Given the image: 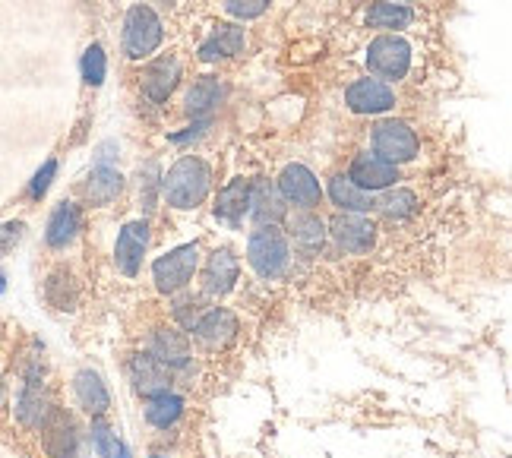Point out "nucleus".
<instances>
[{
	"mask_svg": "<svg viewBox=\"0 0 512 458\" xmlns=\"http://www.w3.org/2000/svg\"><path fill=\"white\" fill-rule=\"evenodd\" d=\"M373 152L389 165H405L418 155V136L402 121H383L373 130Z\"/></svg>",
	"mask_w": 512,
	"mask_h": 458,
	"instance_id": "obj_8",
	"label": "nucleus"
},
{
	"mask_svg": "<svg viewBox=\"0 0 512 458\" xmlns=\"http://www.w3.org/2000/svg\"><path fill=\"white\" fill-rule=\"evenodd\" d=\"M348 181L358 184L367 193H377V190H386V187L396 184L399 181V171H396V165H389L386 158H380L377 152H373V155L364 152V155H358L351 162Z\"/></svg>",
	"mask_w": 512,
	"mask_h": 458,
	"instance_id": "obj_14",
	"label": "nucleus"
},
{
	"mask_svg": "<svg viewBox=\"0 0 512 458\" xmlns=\"http://www.w3.org/2000/svg\"><path fill=\"white\" fill-rule=\"evenodd\" d=\"M326 228L345 253H370L377 247V225L361 212H339Z\"/></svg>",
	"mask_w": 512,
	"mask_h": 458,
	"instance_id": "obj_7",
	"label": "nucleus"
},
{
	"mask_svg": "<svg viewBox=\"0 0 512 458\" xmlns=\"http://www.w3.org/2000/svg\"><path fill=\"white\" fill-rule=\"evenodd\" d=\"M83 79L86 86H102L105 83V73H108V61H105V48L102 45H89L83 61H80Z\"/></svg>",
	"mask_w": 512,
	"mask_h": 458,
	"instance_id": "obj_33",
	"label": "nucleus"
},
{
	"mask_svg": "<svg viewBox=\"0 0 512 458\" xmlns=\"http://www.w3.org/2000/svg\"><path fill=\"white\" fill-rule=\"evenodd\" d=\"M225 95H228V89L219 83V79H215V76H203L200 83H193V89L187 92L184 108H187L190 117H200V121H206V117L225 102Z\"/></svg>",
	"mask_w": 512,
	"mask_h": 458,
	"instance_id": "obj_25",
	"label": "nucleus"
},
{
	"mask_svg": "<svg viewBox=\"0 0 512 458\" xmlns=\"http://www.w3.org/2000/svg\"><path fill=\"white\" fill-rule=\"evenodd\" d=\"M4 291H7V275L0 272V294H4Z\"/></svg>",
	"mask_w": 512,
	"mask_h": 458,
	"instance_id": "obj_40",
	"label": "nucleus"
},
{
	"mask_svg": "<svg viewBox=\"0 0 512 458\" xmlns=\"http://www.w3.org/2000/svg\"><path fill=\"white\" fill-rule=\"evenodd\" d=\"M54 174H57V158H48V162L35 171L32 184H29V196H32V199H42V196L48 193L51 181H54Z\"/></svg>",
	"mask_w": 512,
	"mask_h": 458,
	"instance_id": "obj_36",
	"label": "nucleus"
},
{
	"mask_svg": "<svg viewBox=\"0 0 512 458\" xmlns=\"http://www.w3.org/2000/svg\"><path fill=\"white\" fill-rule=\"evenodd\" d=\"M23 231H26L23 222H7V225H0V256H7L19 241H23Z\"/></svg>",
	"mask_w": 512,
	"mask_h": 458,
	"instance_id": "obj_38",
	"label": "nucleus"
},
{
	"mask_svg": "<svg viewBox=\"0 0 512 458\" xmlns=\"http://www.w3.org/2000/svg\"><path fill=\"white\" fill-rule=\"evenodd\" d=\"M184 414V398L174 395V392H162V395H152L146 398V421L159 430H168L181 421Z\"/></svg>",
	"mask_w": 512,
	"mask_h": 458,
	"instance_id": "obj_28",
	"label": "nucleus"
},
{
	"mask_svg": "<svg viewBox=\"0 0 512 458\" xmlns=\"http://www.w3.org/2000/svg\"><path fill=\"white\" fill-rule=\"evenodd\" d=\"M54 411H57V405H54V398L45 386L42 364H35L26 373L23 392H19V398H16V417H19V424L29 427V430H45V424L54 417Z\"/></svg>",
	"mask_w": 512,
	"mask_h": 458,
	"instance_id": "obj_4",
	"label": "nucleus"
},
{
	"mask_svg": "<svg viewBox=\"0 0 512 458\" xmlns=\"http://www.w3.org/2000/svg\"><path fill=\"white\" fill-rule=\"evenodd\" d=\"M279 193L285 203H294V206H301V209H313V206H320V199H323V190H320V181H317V174H313L307 165H285L282 177H279Z\"/></svg>",
	"mask_w": 512,
	"mask_h": 458,
	"instance_id": "obj_11",
	"label": "nucleus"
},
{
	"mask_svg": "<svg viewBox=\"0 0 512 458\" xmlns=\"http://www.w3.org/2000/svg\"><path fill=\"white\" fill-rule=\"evenodd\" d=\"M373 206H380V212L389 218H408L418 209V196L411 190H389L380 203H373Z\"/></svg>",
	"mask_w": 512,
	"mask_h": 458,
	"instance_id": "obj_32",
	"label": "nucleus"
},
{
	"mask_svg": "<svg viewBox=\"0 0 512 458\" xmlns=\"http://www.w3.org/2000/svg\"><path fill=\"white\" fill-rule=\"evenodd\" d=\"M247 212L253 215L256 225H275V222H282V218L288 215L279 187H272L269 181H253L250 184V209Z\"/></svg>",
	"mask_w": 512,
	"mask_h": 458,
	"instance_id": "obj_20",
	"label": "nucleus"
},
{
	"mask_svg": "<svg viewBox=\"0 0 512 458\" xmlns=\"http://www.w3.org/2000/svg\"><path fill=\"white\" fill-rule=\"evenodd\" d=\"M190 332H193L196 342H200V348L225 351L234 338H238V316L225 307H212L200 316V323H196Z\"/></svg>",
	"mask_w": 512,
	"mask_h": 458,
	"instance_id": "obj_9",
	"label": "nucleus"
},
{
	"mask_svg": "<svg viewBox=\"0 0 512 458\" xmlns=\"http://www.w3.org/2000/svg\"><path fill=\"white\" fill-rule=\"evenodd\" d=\"M152 458H162V455H152Z\"/></svg>",
	"mask_w": 512,
	"mask_h": 458,
	"instance_id": "obj_41",
	"label": "nucleus"
},
{
	"mask_svg": "<svg viewBox=\"0 0 512 458\" xmlns=\"http://www.w3.org/2000/svg\"><path fill=\"white\" fill-rule=\"evenodd\" d=\"M291 241L304 256H317L326 244V222L313 212H298L291 218Z\"/></svg>",
	"mask_w": 512,
	"mask_h": 458,
	"instance_id": "obj_23",
	"label": "nucleus"
},
{
	"mask_svg": "<svg viewBox=\"0 0 512 458\" xmlns=\"http://www.w3.org/2000/svg\"><path fill=\"white\" fill-rule=\"evenodd\" d=\"M159 193H162V174L155 162H146L140 168V199H143V209L152 212L155 203H159Z\"/></svg>",
	"mask_w": 512,
	"mask_h": 458,
	"instance_id": "obj_34",
	"label": "nucleus"
},
{
	"mask_svg": "<svg viewBox=\"0 0 512 458\" xmlns=\"http://www.w3.org/2000/svg\"><path fill=\"white\" fill-rule=\"evenodd\" d=\"M80 228H83V215H80V209H76L73 203H61V206H57V209L51 212V218H48L45 241H48V247L61 250V247H67V244L76 241V234H80Z\"/></svg>",
	"mask_w": 512,
	"mask_h": 458,
	"instance_id": "obj_22",
	"label": "nucleus"
},
{
	"mask_svg": "<svg viewBox=\"0 0 512 458\" xmlns=\"http://www.w3.org/2000/svg\"><path fill=\"white\" fill-rule=\"evenodd\" d=\"M329 196H332V203H336L342 212H361L364 215L373 206V193L361 190L358 184H351L345 174L332 177V181H329Z\"/></svg>",
	"mask_w": 512,
	"mask_h": 458,
	"instance_id": "obj_27",
	"label": "nucleus"
},
{
	"mask_svg": "<svg viewBox=\"0 0 512 458\" xmlns=\"http://www.w3.org/2000/svg\"><path fill=\"white\" fill-rule=\"evenodd\" d=\"M149 354L159 361L165 370H184L190 367L193 354H190V338L177 329H159L149 342Z\"/></svg>",
	"mask_w": 512,
	"mask_h": 458,
	"instance_id": "obj_17",
	"label": "nucleus"
},
{
	"mask_svg": "<svg viewBox=\"0 0 512 458\" xmlns=\"http://www.w3.org/2000/svg\"><path fill=\"white\" fill-rule=\"evenodd\" d=\"M177 83H181V61L171 54L155 57V61L143 70V95L155 105L168 102V95L177 89Z\"/></svg>",
	"mask_w": 512,
	"mask_h": 458,
	"instance_id": "obj_15",
	"label": "nucleus"
},
{
	"mask_svg": "<svg viewBox=\"0 0 512 458\" xmlns=\"http://www.w3.org/2000/svg\"><path fill=\"white\" fill-rule=\"evenodd\" d=\"M345 102L354 114H386L396 105V92L383 79H358V83L348 86Z\"/></svg>",
	"mask_w": 512,
	"mask_h": 458,
	"instance_id": "obj_13",
	"label": "nucleus"
},
{
	"mask_svg": "<svg viewBox=\"0 0 512 458\" xmlns=\"http://www.w3.org/2000/svg\"><path fill=\"white\" fill-rule=\"evenodd\" d=\"M165 38V29H162V19L152 7L146 4H136L127 10V19H124V51L130 61H143L149 57L155 48L162 45Z\"/></svg>",
	"mask_w": 512,
	"mask_h": 458,
	"instance_id": "obj_3",
	"label": "nucleus"
},
{
	"mask_svg": "<svg viewBox=\"0 0 512 458\" xmlns=\"http://www.w3.org/2000/svg\"><path fill=\"white\" fill-rule=\"evenodd\" d=\"M114 152H121V146H117V143H102V146L95 149V165L111 168V162H114Z\"/></svg>",
	"mask_w": 512,
	"mask_h": 458,
	"instance_id": "obj_39",
	"label": "nucleus"
},
{
	"mask_svg": "<svg viewBox=\"0 0 512 458\" xmlns=\"http://www.w3.org/2000/svg\"><path fill=\"white\" fill-rule=\"evenodd\" d=\"M130 380L133 389L140 392L143 398L171 392V370H165L152 354H136L130 361Z\"/></svg>",
	"mask_w": 512,
	"mask_h": 458,
	"instance_id": "obj_19",
	"label": "nucleus"
},
{
	"mask_svg": "<svg viewBox=\"0 0 512 458\" xmlns=\"http://www.w3.org/2000/svg\"><path fill=\"white\" fill-rule=\"evenodd\" d=\"M367 67L377 79H402L411 67V48L399 35H380L367 48Z\"/></svg>",
	"mask_w": 512,
	"mask_h": 458,
	"instance_id": "obj_6",
	"label": "nucleus"
},
{
	"mask_svg": "<svg viewBox=\"0 0 512 458\" xmlns=\"http://www.w3.org/2000/svg\"><path fill=\"white\" fill-rule=\"evenodd\" d=\"M212 171L203 158L184 155L171 165V171L162 177V196L174 209H196L209 196Z\"/></svg>",
	"mask_w": 512,
	"mask_h": 458,
	"instance_id": "obj_1",
	"label": "nucleus"
},
{
	"mask_svg": "<svg viewBox=\"0 0 512 458\" xmlns=\"http://www.w3.org/2000/svg\"><path fill=\"white\" fill-rule=\"evenodd\" d=\"M247 263L250 269L260 275V278H279L288 272L291 263V247H288V237L275 228V225H260L250 234V244H247Z\"/></svg>",
	"mask_w": 512,
	"mask_h": 458,
	"instance_id": "obj_2",
	"label": "nucleus"
},
{
	"mask_svg": "<svg viewBox=\"0 0 512 458\" xmlns=\"http://www.w3.org/2000/svg\"><path fill=\"white\" fill-rule=\"evenodd\" d=\"M244 45H247V38L241 26H219L200 45V61L215 64V61H225V57H238Z\"/></svg>",
	"mask_w": 512,
	"mask_h": 458,
	"instance_id": "obj_24",
	"label": "nucleus"
},
{
	"mask_svg": "<svg viewBox=\"0 0 512 458\" xmlns=\"http://www.w3.org/2000/svg\"><path fill=\"white\" fill-rule=\"evenodd\" d=\"M415 13L402 4H373L367 10V26L370 29H405Z\"/></svg>",
	"mask_w": 512,
	"mask_h": 458,
	"instance_id": "obj_31",
	"label": "nucleus"
},
{
	"mask_svg": "<svg viewBox=\"0 0 512 458\" xmlns=\"http://www.w3.org/2000/svg\"><path fill=\"white\" fill-rule=\"evenodd\" d=\"M184 307H174V320L181 323L184 329H193L196 323H200V316L206 313L203 301H193V297H187V301H181Z\"/></svg>",
	"mask_w": 512,
	"mask_h": 458,
	"instance_id": "obj_37",
	"label": "nucleus"
},
{
	"mask_svg": "<svg viewBox=\"0 0 512 458\" xmlns=\"http://www.w3.org/2000/svg\"><path fill=\"white\" fill-rule=\"evenodd\" d=\"M73 395H76V405L89 417H105L111 408V392L95 370H80L73 376Z\"/></svg>",
	"mask_w": 512,
	"mask_h": 458,
	"instance_id": "obj_18",
	"label": "nucleus"
},
{
	"mask_svg": "<svg viewBox=\"0 0 512 458\" xmlns=\"http://www.w3.org/2000/svg\"><path fill=\"white\" fill-rule=\"evenodd\" d=\"M238 275H241V260L234 256L228 247L215 250L209 256V263L203 269V291L212 297H225L228 291H234L238 285Z\"/></svg>",
	"mask_w": 512,
	"mask_h": 458,
	"instance_id": "obj_16",
	"label": "nucleus"
},
{
	"mask_svg": "<svg viewBox=\"0 0 512 458\" xmlns=\"http://www.w3.org/2000/svg\"><path fill=\"white\" fill-rule=\"evenodd\" d=\"M45 297L54 310H73L80 301V285L67 269H54L45 282Z\"/></svg>",
	"mask_w": 512,
	"mask_h": 458,
	"instance_id": "obj_29",
	"label": "nucleus"
},
{
	"mask_svg": "<svg viewBox=\"0 0 512 458\" xmlns=\"http://www.w3.org/2000/svg\"><path fill=\"white\" fill-rule=\"evenodd\" d=\"M89 440H92V449L98 458H130L127 446L117 440V433L105 424V417H92Z\"/></svg>",
	"mask_w": 512,
	"mask_h": 458,
	"instance_id": "obj_30",
	"label": "nucleus"
},
{
	"mask_svg": "<svg viewBox=\"0 0 512 458\" xmlns=\"http://www.w3.org/2000/svg\"><path fill=\"white\" fill-rule=\"evenodd\" d=\"M124 190V177L117 168H102V165H95L92 174H89V181H86V199L92 206H108L114 203L117 196H121Z\"/></svg>",
	"mask_w": 512,
	"mask_h": 458,
	"instance_id": "obj_26",
	"label": "nucleus"
},
{
	"mask_svg": "<svg viewBox=\"0 0 512 458\" xmlns=\"http://www.w3.org/2000/svg\"><path fill=\"white\" fill-rule=\"evenodd\" d=\"M149 250V222H130L124 225V231L117 234L114 244V266L117 272H124L127 278H133L143 266V256Z\"/></svg>",
	"mask_w": 512,
	"mask_h": 458,
	"instance_id": "obj_12",
	"label": "nucleus"
},
{
	"mask_svg": "<svg viewBox=\"0 0 512 458\" xmlns=\"http://www.w3.org/2000/svg\"><path fill=\"white\" fill-rule=\"evenodd\" d=\"M196 269H200V250L196 244H184L152 263V282L162 294H177L193 282Z\"/></svg>",
	"mask_w": 512,
	"mask_h": 458,
	"instance_id": "obj_5",
	"label": "nucleus"
},
{
	"mask_svg": "<svg viewBox=\"0 0 512 458\" xmlns=\"http://www.w3.org/2000/svg\"><path fill=\"white\" fill-rule=\"evenodd\" d=\"M42 433H45V452L51 458H83L86 455L83 433H80V427H76V421L67 411L57 408Z\"/></svg>",
	"mask_w": 512,
	"mask_h": 458,
	"instance_id": "obj_10",
	"label": "nucleus"
},
{
	"mask_svg": "<svg viewBox=\"0 0 512 458\" xmlns=\"http://www.w3.org/2000/svg\"><path fill=\"white\" fill-rule=\"evenodd\" d=\"M269 7V0H225V10L234 19H256L263 16Z\"/></svg>",
	"mask_w": 512,
	"mask_h": 458,
	"instance_id": "obj_35",
	"label": "nucleus"
},
{
	"mask_svg": "<svg viewBox=\"0 0 512 458\" xmlns=\"http://www.w3.org/2000/svg\"><path fill=\"white\" fill-rule=\"evenodd\" d=\"M247 209H250V181L234 177V181L215 196V218H222L231 228H238L244 222Z\"/></svg>",
	"mask_w": 512,
	"mask_h": 458,
	"instance_id": "obj_21",
	"label": "nucleus"
}]
</instances>
